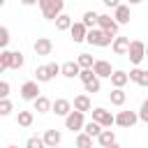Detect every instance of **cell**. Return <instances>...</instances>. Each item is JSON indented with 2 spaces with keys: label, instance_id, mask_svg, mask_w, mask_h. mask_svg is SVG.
<instances>
[{
  "label": "cell",
  "instance_id": "cell-1",
  "mask_svg": "<svg viewBox=\"0 0 148 148\" xmlns=\"http://www.w3.org/2000/svg\"><path fill=\"white\" fill-rule=\"evenodd\" d=\"M39 9H42V16L46 21H58V16H62L65 12V2L62 0H39Z\"/></svg>",
  "mask_w": 148,
  "mask_h": 148
},
{
  "label": "cell",
  "instance_id": "cell-2",
  "mask_svg": "<svg viewBox=\"0 0 148 148\" xmlns=\"http://www.w3.org/2000/svg\"><path fill=\"white\" fill-rule=\"evenodd\" d=\"M113 39H116V37H111V35H106L104 30L95 28V30H88V39H86V42H88L90 46H99V49H104V46H111Z\"/></svg>",
  "mask_w": 148,
  "mask_h": 148
},
{
  "label": "cell",
  "instance_id": "cell-3",
  "mask_svg": "<svg viewBox=\"0 0 148 148\" xmlns=\"http://www.w3.org/2000/svg\"><path fill=\"white\" fill-rule=\"evenodd\" d=\"M127 58H130V62H132L134 67H139V65L143 62V58H146V42H141V39H132L130 51H127Z\"/></svg>",
  "mask_w": 148,
  "mask_h": 148
},
{
  "label": "cell",
  "instance_id": "cell-4",
  "mask_svg": "<svg viewBox=\"0 0 148 148\" xmlns=\"http://www.w3.org/2000/svg\"><path fill=\"white\" fill-rule=\"evenodd\" d=\"M65 127H67L69 132L81 134L83 127H86V113H81V111H72V113L65 118Z\"/></svg>",
  "mask_w": 148,
  "mask_h": 148
},
{
  "label": "cell",
  "instance_id": "cell-5",
  "mask_svg": "<svg viewBox=\"0 0 148 148\" xmlns=\"http://www.w3.org/2000/svg\"><path fill=\"white\" fill-rule=\"evenodd\" d=\"M21 99H25V102H35V99H39L42 97V90H39V83L32 79V81H25L23 86H21Z\"/></svg>",
  "mask_w": 148,
  "mask_h": 148
},
{
  "label": "cell",
  "instance_id": "cell-6",
  "mask_svg": "<svg viewBox=\"0 0 148 148\" xmlns=\"http://www.w3.org/2000/svg\"><path fill=\"white\" fill-rule=\"evenodd\" d=\"M90 113H92V120H95V123H99L104 130H106V127H111V125H116V116H113L111 111H106L104 106H95Z\"/></svg>",
  "mask_w": 148,
  "mask_h": 148
},
{
  "label": "cell",
  "instance_id": "cell-7",
  "mask_svg": "<svg viewBox=\"0 0 148 148\" xmlns=\"http://www.w3.org/2000/svg\"><path fill=\"white\" fill-rule=\"evenodd\" d=\"M97 28L99 30H104L106 35H111V37H118V23H116V18L113 16H109V14H99V18H97Z\"/></svg>",
  "mask_w": 148,
  "mask_h": 148
},
{
  "label": "cell",
  "instance_id": "cell-8",
  "mask_svg": "<svg viewBox=\"0 0 148 148\" xmlns=\"http://www.w3.org/2000/svg\"><path fill=\"white\" fill-rule=\"evenodd\" d=\"M136 123H139V111H118V113H116V125H118V127L130 130V127H134Z\"/></svg>",
  "mask_w": 148,
  "mask_h": 148
},
{
  "label": "cell",
  "instance_id": "cell-9",
  "mask_svg": "<svg viewBox=\"0 0 148 148\" xmlns=\"http://www.w3.org/2000/svg\"><path fill=\"white\" fill-rule=\"evenodd\" d=\"M72 111H74V104H72L69 99H65V97H58V99H53V113H56V116H60V118H67Z\"/></svg>",
  "mask_w": 148,
  "mask_h": 148
},
{
  "label": "cell",
  "instance_id": "cell-10",
  "mask_svg": "<svg viewBox=\"0 0 148 148\" xmlns=\"http://www.w3.org/2000/svg\"><path fill=\"white\" fill-rule=\"evenodd\" d=\"M32 51H35V56H51L53 42H51L49 37H37L35 44H32Z\"/></svg>",
  "mask_w": 148,
  "mask_h": 148
},
{
  "label": "cell",
  "instance_id": "cell-11",
  "mask_svg": "<svg viewBox=\"0 0 148 148\" xmlns=\"http://www.w3.org/2000/svg\"><path fill=\"white\" fill-rule=\"evenodd\" d=\"M92 72H95V76L102 81V79H111L116 69L111 67V62H109V60H97V62H95V67H92Z\"/></svg>",
  "mask_w": 148,
  "mask_h": 148
},
{
  "label": "cell",
  "instance_id": "cell-12",
  "mask_svg": "<svg viewBox=\"0 0 148 148\" xmlns=\"http://www.w3.org/2000/svg\"><path fill=\"white\" fill-rule=\"evenodd\" d=\"M69 37H72L74 44H81V42L88 39V28H86L81 21H76V23L72 25V30H69Z\"/></svg>",
  "mask_w": 148,
  "mask_h": 148
},
{
  "label": "cell",
  "instance_id": "cell-13",
  "mask_svg": "<svg viewBox=\"0 0 148 148\" xmlns=\"http://www.w3.org/2000/svg\"><path fill=\"white\" fill-rule=\"evenodd\" d=\"M130 44H132V39H130V37H125V35H118V37L113 39L111 49H113V53H116V56H127V51H130Z\"/></svg>",
  "mask_w": 148,
  "mask_h": 148
},
{
  "label": "cell",
  "instance_id": "cell-14",
  "mask_svg": "<svg viewBox=\"0 0 148 148\" xmlns=\"http://www.w3.org/2000/svg\"><path fill=\"white\" fill-rule=\"evenodd\" d=\"M127 74H130V81H134V83H136V86H141V88H148V69L132 67Z\"/></svg>",
  "mask_w": 148,
  "mask_h": 148
},
{
  "label": "cell",
  "instance_id": "cell-15",
  "mask_svg": "<svg viewBox=\"0 0 148 148\" xmlns=\"http://www.w3.org/2000/svg\"><path fill=\"white\" fill-rule=\"evenodd\" d=\"M74 111H81V113H86V111H92L90 95H86V92L76 95V97H74Z\"/></svg>",
  "mask_w": 148,
  "mask_h": 148
},
{
  "label": "cell",
  "instance_id": "cell-16",
  "mask_svg": "<svg viewBox=\"0 0 148 148\" xmlns=\"http://www.w3.org/2000/svg\"><path fill=\"white\" fill-rule=\"evenodd\" d=\"M42 139H44L46 148H58L60 141H62V134H60V130H46Z\"/></svg>",
  "mask_w": 148,
  "mask_h": 148
},
{
  "label": "cell",
  "instance_id": "cell-17",
  "mask_svg": "<svg viewBox=\"0 0 148 148\" xmlns=\"http://www.w3.org/2000/svg\"><path fill=\"white\" fill-rule=\"evenodd\" d=\"M62 76H65V79H76V76H81V67H79V62H76V60H67V62H62Z\"/></svg>",
  "mask_w": 148,
  "mask_h": 148
},
{
  "label": "cell",
  "instance_id": "cell-18",
  "mask_svg": "<svg viewBox=\"0 0 148 148\" xmlns=\"http://www.w3.org/2000/svg\"><path fill=\"white\" fill-rule=\"evenodd\" d=\"M109 81H111V86H113V88H120V90H123V88L130 83V74H127L125 69H116V72H113V76H111Z\"/></svg>",
  "mask_w": 148,
  "mask_h": 148
},
{
  "label": "cell",
  "instance_id": "cell-19",
  "mask_svg": "<svg viewBox=\"0 0 148 148\" xmlns=\"http://www.w3.org/2000/svg\"><path fill=\"white\" fill-rule=\"evenodd\" d=\"M32 111H37V113H49V111H53V102H51L46 95H42L39 99L32 102Z\"/></svg>",
  "mask_w": 148,
  "mask_h": 148
},
{
  "label": "cell",
  "instance_id": "cell-20",
  "mask_svg": "<svg viewBox=\"0 0 148 148\" xmlns=\"http://www.w3.org/2000/svg\"><path fill=\"white\" fill-rule=\"evenodd\" d=\"M113 18H116V23H118V25H127V23H130V18H132L130 7H127V5H120V7L113 12Z\"/></svg>",
  "mask_w": 148,
  "mask_h": 148
},
{
  "label": "cell",
  "instance_id": "cell-21",
  "mask_svg": "<svg viewBox=\"0 0 148 148\" xmlns=\"http://www.w3.org/2000/svg\"><path fill=\"white\" fill-rule=\"evenodd\" d=\"M97 18H99V14H97L95 9H88V12H83L81 23H83L88 30H95V28H97Z\"/></svg>",
  "mask_w": 148,
  "mask_h": 148
},
{
  "label": "cell",
  "instance_id": "cell-22",
  "mask_svg": "<svg viewBox=\"0 0 148 148\" xmlns=\"http://www.w3.org/2000/svg\"><path fill=\"white\" fill-rule=\"evenodd\" d=\"M109 102H111L113 106H123V104L127 102V92L120 90V88H113V90L109 92Z\"/></svg>",
  "mask_w": 148,
  "mask_h": 148
},
{
  "label": "cell",
  "instance_id": "cell-23",
  "mask_svg": "<svg viewBox=\"0 0 148 148\" xmlns=\"http://www.w3.org/2000/svg\"><path fill=\"white\" fill-rule=\"evenodd\" d=\"M97 143H99V148H109V146H113V143H116V132H113V130H104V132L99 134Z\"/></svg>",
  "mask_w": 148,
  "mask_h": 148
},
{
  "label": "cell",
  "instance_id": "cell-24",
  "mask_svg": "<svg viewBox=\"0 0 148 148\" xmlns=\"http://www.w3.org/2000/svg\"><path fill=\"white\" fill-rule=\"evenodd\" d=\"M16 123H18V127H30L35 123V113L32 111H18L16 113Z\"/></svg>",
  "mask_w": 148,
  "mask_h": 148
},
{
  "label": "cell",
  "instance_id": "cell-25",
  "mask_svg": "<svg viewBox=\"0 0 148 148\" xmlns=\"http://www.w3.org/2000/svg\"><path fill=\"white\" fill-rule=\"evenodd\" d=\"M83 132L90 136V139H99V134L104 132V127L99 125V123H95V120H90V123H86V127H83Z\"/></svg>",
  "mask_w": 148,
  "mask_h": 148
},
{
  "label": "cell",
  "instance_id": "cell-26",
  "mask_svg": "<svg viewBox=\"0 0 148 148\" xmlns=\"http://www.w3.org/2000/svg\"><path fill=\"white\" fill-rule=\"evenodd\" d=\"M72 25H74V18H72L69 14H62V16H58V21H56V30H60V32L72 30Z\"/></svg>",
  "mask_w": 148,
  "mask_h": 148
},
{
  "label": "cell",
  "instance_id": "cell-27",
  "mask_svg": "<svg viewBox=\"0 0 148 148\" xmlns=\"http://www.w3.org/2000/svg\"><path fill=\"white\" fill-rule=\"evenodd\" d=\"M76 62H79V67H81V69H92L97 60H95V58H92L90 53H79V58H76Z\"/></svg>",
  "mask_w": 148,
  "mask_h": 148
},
{
  "label": "cell",
  "instance_id": "cell-28",
  "mask_svg": "<svg viewBox=\"0 0 148 148\" xmlns=\"http://www.w3.org/2000/svg\"><path fill=\"white\" fill-rule=\"evenodd\" d=\"M12 58H14V51H9V49H5V51L0 53V72L12 69Z\"/></svg>",
  "mask_w": 148,
  "mask_h": 148
},
{
  "label": "cell",
  "instance_id": "cell-29",
  "mask_svg": "<svg viewBox=\"0 0 148 148\" xmlns=\"http://www.w3.org/2000/svg\"><path fill=\"white\" fill-rule=\"evenodd\" d=\"M35 81H37V83H49V81H51V74H49L46 65L35 67Z\"/></svg>",
  "mask_w": 148,
  "mask_h": 148
},
{
  "label": "cell",
  "instance_id": "cell-30",
  "mask_svg": "<svg viewBox=\"0 0 148 148\" xmlns=\"http://www.w3.org/2000/svg\"><path fill=\"white\" fill-rule=\"evenodd\" d=\"M74 143H76V148H92V139L86 134V132H81V134H76V139H74Z\"/></svg>",
  "mask_w": 148,
  "mask_h": 148
},
{
  "label": "cell",
  "instance_id": "cell-31",
  "mask_svg": "<svg viewBox=\"0 0 148 148\" xmlns=\"http://www.w3.org/2000/svg\"><path fill=\"white\" fill-rule=\"evenodd\" d=\"M25 65V56L21 51H14V58H12V69H21Z\"/></svg>",
  "mask_w": 148,
  "mask_h": 148
},
{
  "label": "cell",
  "instance_id": "cell-32",
  "mask_svg": "<svg viewBox=\"0 0 148 148\" xmlns=\"http://www.w3.org/2000/svg\"><path fill=\"white\" fill-rule=\"evenodd\" d=\"M83 88H86V95H90V92L95 95V92H99V90H102V81H99V79H95V81H90V83H86Z\"/></svg>",
  "mask_w": 148,
  "mask_h": 148
},
{
  "label": "cell",
  "instance_id": "cell-33",
  "mask_svg": "<svg viewBox=\"0 0 148 148\" xmlns=\"http://www.w3.org/2000/svg\"><path fill=\"white\" fill-rule=\"evenodd\" d=\"M25 148H46V143H44L42 136H30V139L25 141Z\"/></svg>",
  "mask_w": 148,
  "mask_h": 148
},
{
  "label": "cell",
  "instance_id": "cell-34",
  "mask_svg": "<svg viewBox=\"0 0 148 148\" xmlns=\"http://www.w3.org/2000/svg\"><path fill=\"white\" fill-rule=\"evenodd\" d=\"M12 111H14L12 99H0V116H9Z\"/></svg>",
  "mask_w": 148,
  "mask_h": 148
},
{
  "label": "cell",
  "instance_id": "cell-35",
  "mask_svg": "<svg viewBox=\"0 0 148 148\" xmlns=\"http://www.w3.org/2000/svg\"><path fill=\"white\" fill-rule=\"evenodd\" d=\"M79 79H81V83L86 86V83H90V81H95L97 76H95V72H92V69H81V76H79Z\"/></svg>",
  "mask_w": 148,
  "mask_h": 148
},
{
  "label": "cell",
  "instance_id": "cell-36",
  "mask_svg": "<svg viewBox=\"0 0 148 148\" xmlns=\"http://www.w3.org/2000/svg\"><path fill=\"white\" fill-rule=\"evenodd\" d=\"M9 39H12V37H9V28L2 25V28H0V46H2V51H5V46L9 44Z\"/></svg>",
  "mask_w": 148,
  "mask_h": 148
},
{
  "label": "cell",
  "instance_id": "cell-37",
  "mask_svg": "<svg viewBox=\"0 0 148 148\" xmlns=\"http://www.w3.org/2000/svg\"><path fill=\"white\" fill-rule=\"evenodd\" d=\"M46 69H49L51 79H56L58 74H62V65H58V62H49V65H46Z\"/></svg>",
  "mask_w": 148,
  "mask_h": 148
},
{
  "label": "cell",
  "instance_id": "cell-38",
  "mask_svg": "<svg viewBox=\"0 0 148 148\" xmlns=\"http://www.w3.org/2000/svg\"><path fill=\"white\" fill-rule=\"evenodd\" d=\"M139 120L148 123V99H143V102H141V109H139Z\"/></svg>",
  "mask_w": 148,
  "mask_h": 148
},
{
  "label": "cell",
  "instance_id": "cell-39",
  "mask_svg": "<svg viewBox=\"0 0 148 148\" xmlns=\"http://www.w3.org/2000/svg\"><path fill=\"white\" fill-rule=\"evenodd\" d=\"M0 99H9V83L0 81Z\"/></svg>",
  "mask_w": 148,
  "mask_h": 148
},
{
  "label": "cell",
  "instance_id": "cell-40",
  "mask_svg": "<svg viewBox=\"0 0 148 148\" xmlns=\"http://www.w3.org/2000/svg\"><path fill=\"white\" fill-rule=\"evenodd\" d=\"M104 5H106V7H113V9H118V7H120V2H118V0H104Z\"/></svg>",
  "mask_w": 148,
  "mask_h": 148
},
{
  "label": "cell",
  "instance_id": "cell-41",
  "mask_svg": "<svg viewBox=\"0 0 148 148\" xmlns=\"http://www.w3.org/2000/svg\"><path fill=\"white\" fill-rule=\"evenodd\" d=\"M109 148H120V143H118V141H116V143H113V146H109Z\"/></svg>",
  "mask_w": 148,
  "mask_h": 148
},
{
  "label": "cell",
  "instance_id": "cell-42",
  "mask_svg": "<svg viewBox=\"0 0 148 148\" xmlns=\"http://www.w3.org/2000/svg\"><path fill=\"white\" fill-rule=\"evenodd\" d=\"M146 58H148V44H146Z\"/></svg>",
  "mask_w": 148,
  "mask_h": 148
},
{
  "label": "cell",
  "instance_id": "cell-43",
  "mask_svg": "<svg viewBox=\"0 0 148 148\" xmlns=\"http://www.w3.org/2000/svg\"><path fill=\"white\" fill-rule=\"evenodd\" d=\"M7 148H18V146H7Z\"/></svg>",
  "mask_w": 148,
  "mask_h": 148
},
{
  "label": "cell",
  "instance_id": "cell-44",
  "mask_svg": "<svg viewBox=\"0 0 148 148\" xmlns=\"http://www.w3.org/2000/svg\"><path fill=\"white\" fill-rule=\"evenodd\" d=\"M58 148H60V146H58Z\"/></svg>",
  "mask_w": 148,
  "mask_h": 148
}]
</instances>
